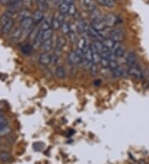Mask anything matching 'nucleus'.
Listing matches in <instances>:
<instances>
[{
	"mask_svg": "<svg viewBox=\"0 0 149 164\" xmlns=\"http://www.w3.org/2000/svg\"><path fill=\"white\" fill-rule=\"evenodd\" d=\"M108 37L111 38L112 40L114 41L122 42L125 38V32H124V30L123 28L114 27V28L110 30Z\"/></svg>",
	"mask_w": 149,
	"mask_h": 164,
	"instance_id": "nucleus-1",
	"label": "nucleus"
},
{
	"mask_svg": "<svg viewBox=\"0 0 149 164\" xmlns=\"http://www.w3.org/2000/svg\"><path fill=\"white\" fill-rule=\"evenodd\" d=\"M104 19H105V23L107 27H109V28H112L116 26L118 23H119V17L111 12L107 13L105 16H104Z\"/></svg>",
	"mask_w": 149,
	"mask_h": 164,
	"instance_id": "nucleus-2",
	"label": "nucleus"
},
{
	"mask_svg": "<svg viewBox=\"0 0 149 164\" xmlns=\"http://www.w3.org/2000/svg\"><path fill=\"white\" fill-rule=\"evenodd\" d=\"M34 23H34V21H33L32 17L21 21L20 27L22 31H23V32H26V33H28V34H29L31 31L32 30V27H33Z\"/></svg>",
	"mask_w": 149,
	"mask_h": 164,
	"instance_id": "nucleus-3",
	"label": "nucleus"
},
{
	"mask_svg": "<svg viewBox=\"0 0 149 164\" xmlns=\"http://www.w3.org/2000/svg\"><path fill=\"white\" fill-rule=\"evenodd\" d=\"M90 26L96 30V31H98V32H101V31L105 29L106 27H107L105 23L104 16H101V17H99V18H96V19H94V20H92Z\"/></svg>",
	"mask_w": 149,
	"mask_h": 164,
	"instance_id": "nucleus-4",
	"label": "nucleus"
},
{
	"mask_svg": "<svg viewBox=\"0 0 149 164\" xmlns=\"http://www.w3.org/2000/svg\"><path fill=\"white\" fill-rule=\"evenodd\" d=\"M76 27L78 34H82V35H84V34H87L88 33L89 25H88L87 23L85 22V19H83V18H79V20L77 22Z\"/></svg>",
	"mask_w": 149,
	"mask_h": 164,
	"instance_id": "nucleus-5",
	"label": "nucleus"
},
{
	"mask_svg": "<svg viewBox=\"0 0 149 164\" xmlns=\"http://www.w3.org/2000/svg\"><path fill=\"white\" fill-rule=\"evenodd\" d=\"M126 65L129 66V67H133V66H136L137 65V56H136V53L134 52H129L127 54L125 59Z\"/></svg>",
	"mask_w": 149,
	"mask_h": 164,
	"instance_id": "nucleus-6",
	"label": "nucleus"
},
{
	"mask_svg": "<svg viewBox=\"0 0 149 164\" xmlns=\"http://www.w3.org/2000/svg\"><path fill=\"white\" fill-rule=\"evenodd\" d=\"M42 30L41 28H39L38 30L37 33V35L35 36V37L33 38V40H32V47L34 49H38V48H40L41 47V44H42Z\"/></svg>",
	"mask_w": 149,
	"mask_h": 164,
	"instance_id": "nucleus-7",
	"label": "nucleus"
},
{
	"mask_svg": "<svg viewBox=\"0 0 149 164\" xmlns=\"http://www.w3.org/2000/svg\"><path fill=\"white\" fill-rule=\"evenodd\" d=\"M128 74H129V76L134 77L135 79L140 80L143 78L142 70H140V68L138 67L137 66H133V67H129V69H128Z\"/></svg>",
	"mask_w": 149,
	"mask_h": 164,
	"instance_id": "nucleus-8",
	"label": "nucleus"
},
{
	"mask_svg": "<svg viewBox=\"0 0 149 164\" xmlns=\"http://www.w3.org/2000/svg\"><path fill=\"white\" fill-rule=\"evenodd\" d=\"M39 62L42 66H47L48 65L51 64V55H50L48 52H42L39 56Z\"/></svg>",
	"mask_w": 149,
	"mask_h": 164,
	"instance_id": "nucleus-9",
	"label": "nucleus"
},
{
	"mask_svg": "<svg viewBox=\"0 0 149 164\" xmlns=\"http://www.w3.org/2000/svg\"><path fill=\"white\" fill-rule=\"evenodd\" d=\"M23 0H19V1L16 2V3L9 4V8H8V12L12 13V15L15 14L16 12H18L20 10L22 6H23Z\"/></svg>",
	"mask_w": 149,
	"mask_h": 164,
	"instance_id": "nucleus-10",
	"label": "nucleus"
},
{
	"mask_svg": "<svg viewBox=\"0 0 149 164\" xmlns=\"http://www.w3.org/2000/svg\"><path fill=\"white\" fill-rule=\"evenodd\" d=\"M23 31L21 29V27H16L15 29H13L11 32V35H10V38L12 41H20L23 37Z\"/></svg>",
	"mask_w": 149,
	"mask_h": 164,
	"instance_id": "nucleus-11",
	"label": "nucleus"
},
{
	"mask_svg": "<svg viewBox=\"0 0 149 164\" xmlns=\"http://www.w3.org/2000/svg\"><path fill=\"white\" fill-rule=\"evenodd\" d=\"M88 35L90 36V37H92L94 41H102L103 38L100 35L99 32L96 31V30L93 28L90 25H89V29H88Z\"/></svg>",
	"mask_w": 149,
	"mask_h": 164,
	"instance_id": "nucleus-12",
	"label": "nucleus"
},
{
	"mask_svg": "<svg viewBox=\"0 0 149 164\" xmlns=\"http://www.w3.org/2000/svg\"><path fill=\"white\" fill-rule=\"evenodd\" d=\"M55 75H56V78L59 80H65L67 77L66 70L64 66H58L56 68Z\"/></svg>",
	"mask_w": 149,
	"mask_h": 164,
	"instance_id": "nucleus-13",
	"label": "nucleus"
},
{
	"mask_svg": "<svg viewBox=\"0 0 149 164\" xmlns=\"http://www.w3.org/2000/svg\"><path fill=\"white\" fill-rule=\"evenodd\" d=\"M90 48L91 52H92V62H93L94 64H99L100 59H101L100 54H99V52L95 49V47H94L92 43L90 44Z\"/></svg>",
	"mask_w": 149,
	"mask_h": 164,
	"instance_id": "nucleus-14",
	"label": "nucleus"
},
{
	"mask_svg": "<svg viewBox=\"0 0 149 164\" xmlns=\"http://www.w3.org/2000/svg\"><path fill=\"white\" fill-rule=\"evenodd\" d=\"M53 46H54V42H53V38L46 40V41H42L41 47L44 50L45 52H49L53 49Z\"/></svg>",
	"mask_w": 149,
	"mask_h": 164,
	"instance_id": "nucleus-15",
	"label": "nucleus"
},
{
	"mask_svg": "<svg viewBox=\"0 0 149 164\" xmlns=\"http://www.w3.org/2000/svg\"><path fill=\"white\" fill-rule=\"evenodd\" d=\"M21 52L23 53L24 55H26V56H30V55H32V52H33V47H32V45L29 44V43H23V44L21 45L20 47Z\"/></svg>",
	"mask_w": 149,
	"mask_h": 164,
	"instance_id": "nucleus-16",
	"label": "nucleus"
},
{
	"mask_svg": "<svg viewBox=\"0 0 149 164\" xmlns=\"http://www.w3.org/2000/svg\"><path fill=\"white\" fill-rule=\"evenodd\" d=\"M13 26H14V21H13V19H11L9 23H7L4 26L1 27V32L3 34H4V35L9 34V32L12 31Z\"/></svg>",
	"mask_w": 149,
	"mask_h": 164,
	"instance_id": "nucleus-17",
	"label": "nucleus"
},
{
	"mask_svg": "<svg viewBox=\"0 0 149 164\" xmlns=\"http://www.w3.org/2000/svg\"><path fill=\"white\" fill-rule=\"evenodd\" d=\"M32 19L34 21V23H41V21L43 20L44 18V12L41 11V10H36L35 12H33V14H32Z\"/></svg>",
	"mask_w": 149,
	"mask_h": 164,
	"instance_id": "nucleus-18",
	"label": "nucleus"
},
{
	"mask_svg": "<svg viewBox=\"0 0 149 164\" xmlns=\"http://www.w3.org/2000/svg\"><path fill=\"white\" fill-rule=\"evenodd\" d=\"M111 73L113 77H114V78H120V77H122L124 75L125 71H124V69L123 67H121L120 66H119L116 68L111 70Z\"/></svg>",
	"mask_w": 149,
	"mask_h": 164,
	"instance_id": "nucleus-19",
	"label": "nucleus"
},
{
	"mask_svg": "<svg viewBox=\"0 0 149 164\" xmlns=\"http://www.w3.org/2000/svg\"><path fill=\"white\" fill-rule=\"evenodd\" d=\"M12 13H10L9 12H6L1 16V18H0V26H1V27L4 26L7 23H9L11 19H12Z\"/></svg>",
	"mask_w": 149,
	"mask_h": 164,
	"instance_id": "nucleus-20",
	"label": "nucleus"
},
{
	"mask_svg": "<svg viewBox=\"0 0 149 164\" xmlns=\"http://www.w3.org/2000/svg\"><path fill=\"white\" fill-rule=\"evenodd\" d=\"M77 48L80 49V50H81L83 52H85V49H86V47H88V43L87 41H86V38L85 37H81L80 38L79 40L77 41Z\"/></svg>",
	"mask_w": 149,
	"mask_h": 164,
	"instance_id": "nucleus-21",
	"label": "nucleus"
},
{
	"mask_svg": "<svg viewBox=\"0 0 149 164\" xmlns=\"http://www.w3.org/2000/svg\"><path fill=\"white\" fill-rule=\"evenodd\" d=\"M66 45V39L63 36H58L56 40V47L59 49H63Z\"/></svg>",
	"mask_w": 149,
	"mask_h": 164,
	"instance_id": "nucleus-22",
	"label": "nucleus"
},
{
	"mask_svg": "<svg viewBox=\"0 0 149 164\" xmlns=\"http://www.w3.org/2000/svg\"><path fill=\"white\" fill-rule=\"evenodd\" d=\"M40 28L42 31L51 28V19H50V18H43V20L41 22Z\"/></svg>",
	"mask_w": 149,
	"mask_h": 164,
	"instance_id": "nucleus-23",
	"label": "nucleus"
},
{
	"mask_svg": "<svg viewBox=\"0 0 149 164\" xmlns=\"http://www.w3.org/2000/svg\"><path fill=\"white\" fill-rule=\"evenodd\" d=\"M12 159V157L10 155V153L6 151H2L0 152V161L3 162H9Z\"/></svg>",
	"mask_w": 149,
	"mask_h": 164,
	"instance_id": "nucleus-24",
	"label": "nucleus"
},
{
	"mask_svg": "<svg viewBox=\"0 0 149 164\" xmlns=\"http://www.w3.org/2000/svg\"><path fill=\"white\" fill-rule=\"evenodd\" d=\"M68 9H69V5L66 4L65 2H63V1L59 3L58 9L60 13H62V14L66 16V14H68Z\"/></svg>",
	"mask_w": 149,
	"mask_h": 164,
	"instance_id": "nucleus-25",
	"label": "nucleus"
},
{
	"mask_svg": "<svg viewBox=\"0 0 149 164\" xmlns=\"http://www.w3.org/2000/svg\"><path fill=\"white\" fill-rule=\"evenodd\" d=\"M53 32H54V30L52 28H49V29L43 31L42 32V40L46 41V40L53 38Z\"/></svg>",
	"mask_w": 149,
	"mask_h": 164,
	"instance_id": "nucleus-26",
	"label": "nucleus"
},
{
	"mask_svg": "<svg viewBox=\"0 0 149 164\" xmlns=\"http://www.w3.org/2000/svg\"><path fill=\"white\" fill-rule=\"evenodd\" d=\"M36 1H37V4L39 10H41L42 12L47 11V7H48L47 0H36Z\"/></svg>",
	"mask_w": 149,
	"mask_h": 164,
	"instance_id": "nucleus-27",
	"label": "nucleus"
},
{
	"mask_svg": "<svg viewBox=\"0 0 149 164\" xmlns=\"http://www.w3.org/2000/svg\"><path fill=\"white\" fill-rule=\"evenodd\" d=\"M114 55L116 56L117 58H120V57H123L126 54V48L125 47H123V45H121L117 50L114 52Z\"/></svg>",
	"mask_w": 149,
	"mask_h": 164,
	"instance_id": "nucleus-28",
	"label": "nucleus"
},
{
	"mask_svg": "<svg viewBox=\"0 0 149 164\" xmlns=\"http://www.w3.org/2000/svg\"><path fill=\"white\" fill-rule=\"evenodd\" d=\"M61 23L59 22V20L57 19L56 17H53L51 18V28L55 31H57V30L61 29Z\"/></svg>",
	"mask_w": 149,
	"mask_h": 164,
	"instance_id": "nucleus-29",
	"label": "nucleus"
},
{
	"mask_svg": "<svg viewBox=\"0 0 149 164\" xmlns=\"http://www.w3.org/2000/svg\"><path fill=\"white\" fill-rule=\"evenodd\" d=\"M30 17H32L31 16V13H30L29 11H27L26 9H23V10H21L20 12H19V16H18V18H19V21H23L24 19H26L27 18H30Z\"/></svg>",
	"mask_w": 149,
	"mask_h": 164,
	"instance_id": "nucleus-30",
	"label": "nucleus"
},
{
	"mask_svg": "<svg viewBox=\"0 0 149 164\" xmlns=\"http://www.w3.org/2000/svg\"><path fill=\"white\" fill-rule=\"evenodd\" d=\"M61 30H62V32H63V34L68 36V34L70 33V23H68L66 22H64V23L61 25Z\"/></svg>",
	"mask_w": 149,
	"mask_h": 164,
	"instance_id": "nucleus-31",
	"label": "nucleus"
},
{
	"mask_svg": "<svg viewBox=\"0 0 149 164\" xmlns=\"http://www.w3.org/2000/svg\"><path fill=\"white\" fill-rule=\"evenodd\" d=\"M102 41H103V43L105 44V46L108 48V50L109 51L112 50L113 46H114V41H113L111 38H109V37L105 38L104 40H102Z\"/></svg>",
	"mask_w": 149,
	"mask_h": 164,
	"instance_id": "nucleus-32",
	"label": "nucleus"
},
{
	"mask_svg": "<svg viewBox=\"0 0 149 164\" xmlns=\"http://www.w3.org/2000/svg\"><path fill=\"white\" fill-rule=\"evenodd\" d=\"M68 14L70 15V16H73V17H75L76 14H77V8H76V5L75 4V3H70V5H69Z\"/></svg>",
	"mask_w": 149,
	"mask_h": 164,
	"instance_id": "nucleus-33",
	"label": "nucleus"
},
{
	"mask_svg": "<svg viewBox=\"0 0 149 164\" xmlns=\"http://www.w3.org/2000/svg\"><path fill=\"white\" fill-rule=\"evenodd\" d=\"M9 121L6 118L0 115V132H2L3 129H5L8 127Z\"/></svg>",
	"mask_w": 149,
	"mask_h": 164,
	"instance_id": "nucleus-34",
	"label": "nucleus"
},
{
	"mask_svg": "<svg viewBox=\"0 0 149 164\" xmlns=\"http://www.w3.org/2000/svg\"><path fill=\"white\" fill-rule=\"evenodd\" d=\"M90 72L91 76H96L97 74H98V72H99V68H98V66H97L96 64H92L91 65V66L90 67Z\"/></svg>",
	"mask_w": 149,
	"mask_h": 164,
	"instance_id": "nucleus-35",
	"label": "nucleus"
},
{
	"mask_svg": "<svg viewBox=\"0 0 149 164\" xmlns=\"http://www.w3.org/2000/svg\"><path fill=\"white\" fill-rule=\"evenodd\" d=\"M108 63H109V61H108L107 58H104V57H101L100 59V62H99V65L102 66L103 68H108Z\"/></svg>",
	"mask_w": 149,
	"mask_h": 164,
	"instance_id": "nucleus-36",
	"label": "nucleus"
},
{
	"mask_svg": "<svg viewBox=\"0 0 149 164\" xmlns=\"http://www.w3.org/2000/svg\"><path fill=\"white\" fill-rule=\"evenodd\" d=\"M114 5H115L114 0H106L105 3V7H107V8H113Z\"/></svg>",
	"mask_w": 149,
	"mask_h": 164,
	"instance_id": "nucleus-37",
	"label": "nucleus"
},
{
	"mask_svg": "<svg viewBox=\"0 0 149 164\" xmlns=\"http://www.w3.org/2000/svg\"><path fill=\"white\" fill-rule=\"evenodd\" d=\"M56 18H57V19H58V20H59V22L61 23V24H62L65 22V18H66V16L59 12L58 15L56 16Z\"/></svg>",
	"mask_w": 149,
	"mask_h": 164,
	"instance_id": "nucleus-38",
	"label": "nucleus"
},
{
	"mask_svg": "<svg viewBox=\"0 0 149 164\" xmlns=\"http://www.w3.org/2000/svg\"><path fill=\"white\" fill-rule=\"evenodd\" d=\"M0 3L3 5H9V3H10V0H1Z\"/></svg>",
	"mask_w": 149,
	"mask_h": 164,
	"instance_id": "nucleus-39",
	"label": "nucleus"
},
{
	"mask_svg": "<svg viewBox=\"0 0 149 164\" xmlns=\"http://www.w3.org/2000/svg\"><path fill=\"white\" fill-rule=\"evenodd\" d=\"M94 85H96V86H98V85H101V80L99 79L95 80H94Z\"/></svg>",
	"mask_w": 149,
	"mask_h": 164,
	"instance_id": "nucleus-40",
	"label": "nucleus"
},
{
	"mask_svg": "<svg viewBox=\"0 0 149 164\" xmlns=\"http://www.w3.org/2000/svg\"><path fill=\"white\" fill-rule=\"evenodd\" d=\"M106 0H96V2L99 3V5H102V6H105V3Z\"/></svg>",
	"mask_w": 149,
	"mask_h": 164,
	"instance_id": "nucleus-41",
	"label": "nucleus"
},
{
	"mask_svg": "<svg viewBox=\"0 0 149 164\" xmlns=\"http://www.w3.org/2000/svg\"><path fill=\"white\" fill-rule=\"evenodd\" d=\"M63 2H65V3H66V4H68V5H70V3H74L73 0H63Z\"/></svg>",
	"mask_w": 149,
	"mask_h": 164,
	"instance_id": "nucleus-42",
	"label": "nucleus"
},
{
	"mask_svg": "<svg viewBox=\"0 0 149 164\" xmlns=\"http://www.w3.org/2000/svg\"><path fill=\"white\" fill-rule=\"evenodd\" d=\"M53 3H58L60 2V0H51Z\"/></svg>",
	"mask_w": 149,
	"mask_h": 164,
	"instance_id": "nucleus-43",
	"label": "nucleus"
},
{
	"mask_svg": "<svg viewBox=\"0 0 149 164\" xmlns=\"http://www.w3.org/2000/svg\"><path fill=\"white\" fill-rule=\"evenodd\" d=\"M0 144H1V142H0Z\"/></svg>",
	"mask_w": 149,
	"mask_h": 164,
	"instance_id": "nucleus-44",
	"label": "nucleus"
},
{
	"mask_svg": "<svg viewBox=\"0 0 149 164\" xmlns=\"http://www.w3.org/2000/svg\"><path fill=\"white\" fill-rule=\"evenodd\" d=\"M0 1H1V0H0Z\"/></svg>",
	"mask_w": 149,
	"mask_h": 164,
	"instance_id": "nucleus-45",
	"label": "nucleus"
}]
</instances>
